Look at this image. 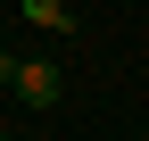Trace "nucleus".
I'll use <instances>...</instances> for the list:
<instances>
[{
    "label": "nucleus",
    "instance_id": "4",
    "mask_svg": "<svg viewBox=\"0 0 149 141\" xmlns=\"http://www.w3.org/2000/svg\"><path fill=\"white\" fill-rule=\"evenodd\" d=\"M133 141H149V133H133Z\"/></svg>",
    "mask_w": 149,
    "mask_h": 141
},
{
    "label": "nucleus",
    "instance_id": "5",
    "mask_svg": "<svg viewBox=\"0 0 149 141\" xmlns=\"http://www.w3.org/2000/svg\"><path fill=\"white\" fill-rule=\"evenodd\" d=\"M0 141H8V133H0Z\"/></svg>",
    "mask_w": 149,
    "mask_h": 141
},
{
    "label": "nucleus",
    "instance_id": "2",
    "mask_svg": "<svg viewBox=\"0 0 149 141\" xmlns=\"http://www.w3.org/2000/svg\"><path fill=\"white\" fill-rule=\"evenodd\" d=\"M25 25H42V33H66V25H74V17L58 8V0H25Z\"/></svg>",
    "mask_w": 149,
    "mask_h": 141
},
{
    "label": "nucleus",
    "instance_id": "1",
    "mask_svg": "<svg viewBox=\"0 0 149 141\" xmlns=\"http://www.w3.org/2000/svg\"><path fill=\"white\" fill-rule=\"evenodd\" d=\"M17 100H25V108H50V100H58V66H50V58H25V75H17Z\"/></svg>",
    "mask_w": 149,
    "mask_h": 141
},
{
    "label": "nucleus",
    "instance_id": "3",
    "mask_svg": "<svg viewBox=\"0 0 149 141\" xmlns=\"http://www.w3.org/2000/svg\"><path fill=\"white\" fill-rule=\"evenodd\" d=\"M17 75H25V58H8V50H0V83H17Z\"/></svg>",
    "mask_w": 149,
    "mask_h": 141
}]
</instances>
